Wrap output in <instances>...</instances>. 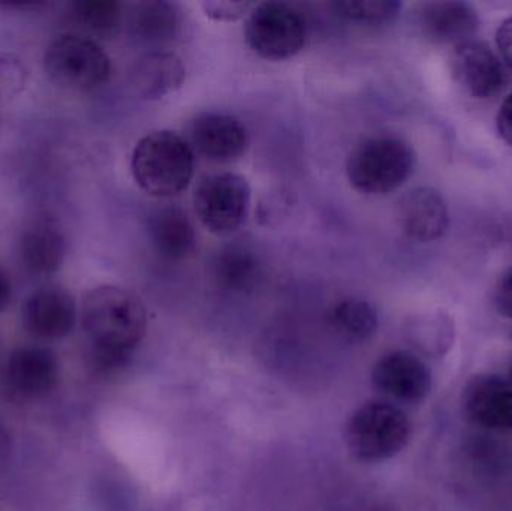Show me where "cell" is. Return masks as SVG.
Segmentation results:
<instances>
[{"instance_id": "1", "label": "cell", "mask_w": 512, "mask_h": 511, "mask_svg": "<svg viewBox=\"0 0 512 511\" xmlns=\"http://www.w3.org/2000/svg\"><path fill=\"white\" fill-rule=\"evenodd\" d=\"M81 324L90 347L131 356L146 335L147 312L132 291L99 285L84 294Z\"/></svg>"}, {"instance_id": "2", "label": "cell", "mask_w": 512, "mask_h": 511, "mask_svg": "<svg viewBox=\"0 0 512 511\" xmlns=\"http://www.w3.org/2000/svg\"><path fill=\"white\" fill-rule=\"evenodd\" d=\"M195 152L188 140L168 129L149 132L132 150L131 171L146 194L171 198L182 194L194 177Z\"/></svg>"}, {"instance_id": "3", "label": "cell", "mask_w": 512, "mask_h": 511, "mask_svg": "<svg viewBox=\"0 0 512 511\" xmlns=\"http://www.w3.org/2000/svg\"><path fill=\"white\" fill-rule=\"evenodd\" d=\"M417 164L411 144L394 135H378L358 144L346 161L352 188L364 195H387L405 185Z\"/></svg>"}, {"instance_id": "4", "label": "cell", "mask_w": 512, "mask_h": 511, "mask_svg": "<svg viewBox=\"0 0 512 511\" xmlns=\"http://www.w3.org/2000/svg\"><path fill=\"white\" fill-rule=\"evenodd\" d=\"M411 438L408 416L390 402L370 401L349 417L345 444L352 458L364 464L390 461Z\"/></svg>"}, {"instance_id": "5", "label": "cell", "mask_w": 512, "mask_h": 511, "mask_svg": "<svg viewBox=\"0 0 512 511\" xmlns=\"http://www.w3.org/2000/svg\"><path fill=\"white\" fill-rule=\"evenodd\" d=\"M44 68L57 86L84 92L107 83L111 60L104 48L90 36L63 33L48 44Z\"/></svg>"}, {"instance_id": "6", "label": "cell", "mask_w": 512, "mask_h": 511, "mask_svg": "<svg viewBox=\"0 0 512 511\" xmlns=\"http://www.w3.org/2000/svg\"><path fill=\"white\" fill-rule=\"evenodd\" d=\"M251 197V186L245 177L222 171L200 180L194 192V209L210 233L227 237L245 224Z\"/></svg>"}, {"instance_id": "7", "label": "cell", "mask_w": 512, "mask_h": 511, "mask_svg": "<svg viewBox=\"0 0 512 511\" xmlns=\"http://www.w3.org/2000/svg\"><path fill=\"white\" fill-rule=\"evenodd\" d=\"M245 38L249 47L264 59H291L303 50L306 23L300 12L286 3H259L249 12Z\"/></svg>"}, {"instance_id": "8", "label": "cell", "mask_w": 512, "mask_h": 511, "mask_svg": "<svg viewBox=\"0 0 512 511\" xmlns=\"http://www.w3.org/2000/svg\"><path fill=\"white\" fill-rule=\"evenodd\" d=\"M189 144L216 164H230L245 155L249 132L245 123L233 114L204 111L189 125Z\"/></svg>"}, {"instance_id": "9", "label": "cell", "mask_w": 512, "mask_h": 511, "mask_svg": "<svg viewBox=\"0 0 512 511\" xmlns=\"http://www.w3.org/2000/svg\"><path fill=\"white\" fill-rule=\"evenodd\" d=\"M451 60L457 83L474 98H495L510 86L511 72L486 42L457 45Z\"/></svg>"}, {"instance_id": "10", "label": "cell", "mask_w": 512, "mask_h": 511, "mask_svg": "<svg viewBox=\"0 0 512 511\" xmlns=\"http://www.w3.org/2000/svg\"><path fill=\"white\" fill-rule=\"evenodd\" d=\"M372 384L391 401L420 404L432 392V374L417 354L397 350L375 363Z\"/></svg>"}, {"instance_id": "11", "label": "cell", "mask_w": 512, "mask_h": 511, "mask_svg": "<svg viewBox=\"0 0 512 511\" xmlns=\"http://www.w3.org/2000/svg\"><path fill=\"white\" fill-rule=\"evenodd\" d=\"M21 321L27 333L45 341L71 335L77 323V303L66 288L47 285L33 291L23 308Z\"/></svg>"}, {"instance_id": "12", "label": "cell", "mask_w": 512, "mask_h": 511, "mask_svg": "<svg viewBox=\"0 0 512 511\" xmlns=\"http://www.w3.org/2000/svg\"><path fill=\"white\" fill-rule=\"evenodd\" d=\"M59 377V360L48 348L33 345L17 348L6 363V389L24 401L45 398L57 386Z\"/></svg>"}, {"instance_id": "13", "label": "cell", "mask_w": 512, "mask_h": 511, "mask_svg": "<svg viewBox=\"0 0 512 511\" xmlns=\"http://www.w3.org/2000/svg\"><path fill=\"white\" fill-rule=\"evenodd\" d=\"M462 408L472 423L490 431L512 429V384L495 374H480L466 383Z\"/></svg>"}, {"instance_id": "14", "label": "cell", "mask_w": 512, "mask_h": 511, "mask_svg": "<svg viewBox=\"0 0 512 511\" xmlns=\"http://www.w3.org/2000/svg\"><path fill=\"white\" fill-rule=\"evenodd\" d=\"M18 255L24 269L33 275L56 273L66 257V236L59 219L50 213L30 219L18 239Z\"/></svg>"}, {"instance_id": "15", "label": "cell", "mask_w": 512, "mask_h": 511, "mask_svg": "<svg viewBox=\"0 0 512 511\" xmlns=\"http://www.w3.org/2000/svg\"><path fill=\"white\" fill-rule=\"evenodd\" d=\"M397 222L403 234L415 242L441 239L450 225L447 201L435 188L418 186L400 198Z\"/></svg>"}, {"instance_id": "16", "label": "cell", "mask_w": 512, "mask_h": 511, "mask_svg": "<svg viewBox=\"0 0 512 511\" xmlns=\"http://www.w3.org/2000/svg\"><path fill=\"white\" fill-rule=\"evenodd\" d=\"M418 29L432 44L460 45L472 41L480 29L477 9L468 2L442 0L421 5L417 17Z\"/></svg>"}, {"instance_id": "17", "label": "cell", "mask_w": 512, "mask_h": 511, "mask_svg": "<svg viewBox=\"0 0 512 511\" xmlns=\"http://www.w3.org/2000/svg\"><path fill=\"white\" fill-rule=\"evenodd\" d=\"M150 242L159 257L173 263L188 260L195 252L197 234L185 210L177 206L156 209L147 221Z\"/></svg>"}, {"instance_id": "18", "label": "cell", "mask_w": 512, "mask_h": 511, "mask_svg": "<svg viewBox=\"0 0 512 511\" xmlns=\"http://www.w3.org/2000/svg\"><path fill=\"white\" fill-rule=\"evenodd\" d=\"M186 80V66L173 51L144 54L131 71V84L140 98L156 101L176 92Z\"/></svg>"}, {"instance_id": "19", "label": "cell", "mask_w": 512, "mask_h": 511, "mask_svg": "<svg viewBox=\"0 0 512 511\" xmlns=\"http://www.w3.org/2000/svg\"><path fill=\"white\" fill-rule=\"evenodd\" d=\"M183 27L182 9L167 0L137 3L129 14V30L144 44H171L182 35Z\"/></svg>"}, {"instance_id": "20", "label": "cell", "mask_w": 512, "mask_h": 511, "mask_svg": "<svg viewBox=\"0 0 512 511\" xmlns=\"http://www.w3.org/2000/svg\"><path fill=\"white\" fill-rule=\"evenodd\" d=\"M403 335L421 356L441 359L456 342V323L444 311L420 312L406 318Z\"/></svg>"}, {"instance_id": "21", "label": "cell", "mask_w": 512, "mask_h": 511, "mask_svg": "<svg viewBox=\"0 0 512 511\" xmlns=\"http://www.w3.org/2000/svg\"><path fill=\"white\" fill-rule=\"evenodd\" d=\"M262 267L258 255L245 245L225 246L213 260L212 275L218 287L230 293H246L258 284Z\"/></svg>"}, {"instance_id": "22", "label": "cell", "mask_w": 512, "mask_h": 511, "mask_svg": "<svg viewBox=\"0 0 512 511\" xmlns=\"http://www.w3.org/2000/svg\"><path fill=\"white\" fill-rule=\"evenodd\" d=\"M330 323L348 341L363 342L378 332L379 317L372 303L360 297H348L331 309Z\"/></svg>"}, {"instance_id": "23", "label": "cell", "mask_w": 512, "mask_h": 511, "mask_svg": "<svg viewBox=\"0 0 512 511\" xmlns=\"http://www.w3.org/2000/svg\"><path fill=\"white\" fill-rule=\"evenodd\" d=\"M71 20L92 36L113 35L122 23V5L116 0H77L71 3Z\"/></svg>"}, {"instance_id": "24", "label": "cell", "mask_w": 512, "mask_h": 511, "mask_svg": "<svg viewBox=\"0 0 512 511\" xmlns=\"http://www.w3.org/2000/svg\"><path fill=\"white\" fill-rule=\"evenodd\" d=\"M334 8L348 20L384 24L390 23L400 14L402 3L397 0H343L334 3Z\"/></svg>"}, {"instance_id": "25", "label": "cell", "mask_w": 512, "mask_h": 511, "mask_svg": "<svg viewBox=\"0 0 512 511\" xmlns=\"http://www.w3.org/2000/svg\"><path fill=\"white\" fill-rule=\"evenodd\" d=\"M29 80V69L17 54L0 51V101L20 95Z\"/></svg>"}, {"instance_id": "26", "label": "cell", "mask_w": 512, "mask_h": 511, "mask_svg": "<svg viewBox=\"0 0 512 511\" xmlns=\"http://www.w3.org/2000/svg\"><path fill=\"white\" fill-rule=\"evenodd\" d=\"M255 3L239 0H206L201 2L204 14L216 21H237L254 9Z\"/></svg>"}, {"instance_id": "27", "label": "cell", "mask_w": 512, "mask_h": 511, "mask_svg": "<svg viewBox=\"0 0 512 511\" xmlns=\"http://www.w3.org/2000/svg\"><path fill=\"white\" fill-rule=\"evenodd\" d=\"M495 308L498 309L502 317L512 320V267L507 272L502 273L493 294Z\"/></svg>"}, {"instance_id": "28", "label": "cell", "mask_w": 512, "mask_h": 511, "mask_svg": "<svg viewBox=\"0 0 512 511\" xmlns=\"http://www.w3.org/2000/svg\"><path fill=\"white\" fill-rule=\"evenodd\" d=\"M496 45H498L499 57L512 72V17L502 21L496 30Z\"/></svg>"}, {"instance_id": "29", "label": "cell", "mask_w": 512, "mask_h": 511, "mask_svg": "<svg viewBox=\"0 0 512 511\" xmlns=\"http://www.w3.org/2000/svg\"><path fill=\"white\" fill-rule=\"evenodd\" d=\"M496 128H498L499 137L512 147V92L505 96L496 114Z\"/></svg>"}, {"instance_id": "30", "label": "cell", "mask_w": 512, "mask_h": 511, "mask_svg": "<svg viewBox=\"0 0 512 511\" xmlns=\"http://www.w3.org/2000/svg\"><path fill=\"white\" fill-rule=\"evenodd\" d=\"M12 300V284L5 270L0 267V312L8 308Z\"/></svg>"}, {"instance_id": "31", "label": "cell", "mask_w": 512, "mask_h": 511, "mask_svg": "<svg viewBox=\"0 0 512 511\" xmlns=\"http://www.w3.org/2000/svg\"><path fill=\"white\" fill-rule=\"evenodd\" d=\"M508 380H510V383L512 384V363L510 368V378H508Z\"/></svg>"}, {"instance_id": "32", "label": "cell", "mask_w": 512, "mask_h": 511, "mask_svg": "<svg viewBox=\"0 0 512 511\" xmlns=\"http://www.w3.org/2000/svg\"><path fill=\"white\" fill-rule=\"evenodd\" d=\"M2 104H3V102H2V101H0V105H2Z\"/></svg>"}]
</instances>
